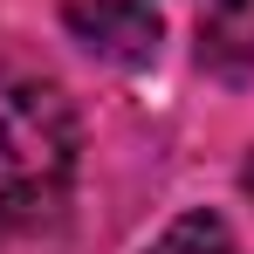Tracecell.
Instances as JSON below:
<instances>
[{
  "label": "cell",
  "mask_w": 254,
  "mask_h": 254,
  "mask_svg": "<svg viewBox=\"0 0 254 254\" xmlns=\"http://www.w3.org/2000/svg\"><path fill=\"white\" fill-rule=\"evenodd\" d=\"M83 130L69 96L28 69H0V227H42L62 213Z\"/></svg>",
  "instance_id": "cell-1"
},
{
  "label": "cell",
  "mask_w": 254,
  "mask_h": 254,
  "mask_svg": "<svg viewBox=\"0 0 254 254\" xmlns=\"http://www.w3.org/2000/svg\"><path fill=\"white\" fill-rule=\"evenodd\" d=\"M62 28L96 62H117V69H144L165 42L151 0H62Z\"/></svg>",
  "instance_id": "cell-2"
},
{
  "label": "cell",
  "mask_w": 254,
  "mask_h": 254,
  "mask_svg": "<svg viewBox=\"0 0 254 254\" xmlns=\"http://www.w3.org/2000/svg\"><path fill=\"white\" fill-rule=\"evenodd\" d=\"M199 62H213L220 76H254V0H206Z\"/></svg>",
  "instance_id": "cell-3"
},
{
  "label": "cell",
  "mask_w": 254,
  "mask_h": 254,
  "mask_svg": "<svg viewBox=\"0 0 254 254\" xmlns=\"http://www.w3.org/2000/svg\"><path fill=\"white\" fill-rule=\"evenodd\" d=\"M151 254H241V241H234V227L220 213H179L151 241Z\"/></svg>",
  "instance_id": "cell-4"
},
{
  "label": "cell",
  "mask_w": 254,
  "mask_h": 254,
  "mask_svg": "<svg viewBox=\"0 0 254 254\" xmlns=\"http://www.w3.org/2000/svg\"><path fill=\"white\" fill-rule=\"evenodd\" d=\"M241 186H248V199H254V158H248V172H241Z\"/></svg>",
  "instance_id": "cell-5"
}]
</instances>
